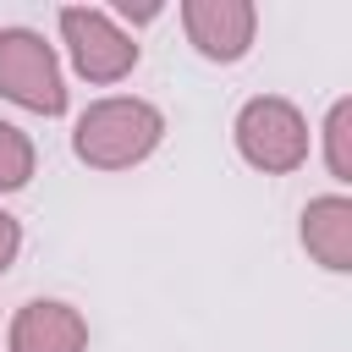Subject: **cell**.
I'll use <instances>...</instances> for the list:
<instances>
[{
    "label": "cell",
    "instance_id": "obj_4",
    "mask_svg": "<svg viewBox=\"0 0 352 352\" xmlns=\"http://www.w3.org/2000/svg\"><path fill=\"white\" fill-rule=\"evenodd\" d=\"M60 38L72 50V66L88 82H116L138 66V44L99 6H60Z\"/></svg>",
    "mask_w": 352,
    "mask_h": 352
},
{
    "label": "cell",
    "instance_id": "obj_5",
    "mask_svg": "<svg viewBox=\"0 0 352 352\" xmlns=\"http://www.w3.org/2000/svg\"><path fill=\"white\" fill-rule=\"evenodd\" d=\"M182 28L204 60H242L258 33V11L253 0H187Z\"/></svg>",
    "mask_w": 352,
    "mask_h": 352
},
{
    "label": "cell",
    "instance_id": "obj_8",
    "mask_svg": "<svg viewBox=\"0 0 352 352\" xmlns=\"http://www.w3.org/2000/svg\"><path fill=\"white\" fill-rule=\"evenodd\" d=\"M324 160L336 182H352V99H336L324 116Z\"/></svg>",
    "mask_w": 352,
    "mask_h": 352
},
{
    "label": "cell",
    "instance_id": "obj_3",
    "mask_svg": "<svg viewBox=\"0 0 352 352\" xmlns=\"http://www.w3.org/2000/svg\"><path fill=\"white\" fill-rule=\"evenodd\" d=\"M0 94L22 110H38V116L66 110L60 60L33 28H0Z\"/></svg>",
    "mask_w": 352,
    "mask_h": 352
},
{
    "label": "cell",
    "instance_id": "obj_7",
    "mask_svg": "<svg viewBox=\"0 0 352 352\" xmlns=\"http://www.w3.org/2000/svg\"><path fill=\"white\" fill-rule=\"evenodd\" d=\"M302 248L324 270H336V275L352 270V198L346 192L308 198V209H302Z\"/></svg>",
    "mask_w": 352,
    "mask_h": 352
},
{
    "label": "cell",
    "instance_id": "obj_11",
    "mask_svg": "<svg viewBox=\"0 0 352 352\" xmlns=\"http://www.w3.org/2000/svg\"><path fill=\"white\" fill-rule=\"evenodd\" d=\"M116 11H121L126 22H154V16H160V6H154V0H143V6H132V0H121Z\"/></svg>",
    "mask_w": 352,
    "mask_h": 352
},
{
    "label": "cell",
    "instance_id": "obj_10",
    "mask_svg": "<svg viewBox=\"0 0 352 352\" xmlns=\"http://www.w3.org/2000/svg\"><path fill=\"white\" fill-rule=\"evenodd\" d=\"M16 248H22V226H16L11 214H0V275L11 270V258H16Z\"/></svg>",
    "mask_w": 352,
    "mask_h": 352
},
{
    "label": "cell",
    "instance_id": "obj_1",
    "mask_svg": "<svg viewBox=\"0 0 352 352\" xmlns=\"http://www.w3.org/2000/svg\"><path fill=\"white\" fill-rule=\"evenodd\" d=\"M165 138V116L148 99H99L77 116L72 148L82 165L94 170H126L138 160H148Z\"/></svg>",
    "mask_w": 352,
    "mask_h": 352
},
{
    "label": "cell",
    "instance_id": "obj_6",
    "mask_svg": "<svg viewBox=\"0 0 352 352\" xmlns=\"http://www.w3.org/2000/svg\"><path fill=\"white\" fill-rule=\"evenodd\" d=\"M11 352H88V324L72 302L33 297L11 319Z\"/></svg>",
    "mask_w": 352,
    "mask_h": 352
},
{
    "label": "cell",
    "instance_id": "obj_2",
    "mask_svg": "<svg viewBox=\"0 0 352 352\" xmlns=\"http://www.w3.org/2000/svg\"><path fill=\"white\" fill-rule=\"evenodd\" d=\"M236 148L253 170L264 176H286L308 160V121L292 99L280 94H258L236 110Z\"/></svg>",
    "mask_w": 352,
    "mask_h": 352
},
{
    "label": "cell",
    "instance_id": "obj_9",
    "mask_svg": "<svg viewBox=\"0 0 352 352\" xmlns=\"http://www.w3.org/2000/svg\"><path fill=\"white\" fill-rule=\"evenodd\" d=\"M28 176H33V143H28L22 126L0 121V192L28 187Z\"/></svg>",
    "mask_w": 352,
    "mask_h": 352
}]
</instances>
